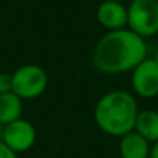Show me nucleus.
Listing matches in <instances>:
<instances>
[{"mask_svg": "<svg viewBox=\"0 0 158 158\" xmlns=\"http://www.w3.org/2000/svg\"><path fill=\"white\" fill-rule=\"evenodd\" d=\"M153 58H154V61H156V63L158 64V50H157V52H156V56H154V57H153Z\"/></svg>", "mask_w": 158, "mask_h": 158, "instance_id": "obj_14", "label": "nucleus"}, {"mask_svg": "<svg viewBox=\"0 0 158 158\" xmlns=\"http://www.w3.org/2000/svg\"><path fill=\"white\" fill-rule=\"evenodd\" d=\"M137 114L136 98L126 90L106 93L94 107V121L98 129L114 137H122L133 131Z\"/></svg>", "mask_w": 158, "mask_h": 158, "instance_id": "obj_2", "label": "nucleus"}, {"mask_svg": "<svg viewBox=\"0 0 158 158\" xmlns=\"http://www.w3.org/2000/svg\"><path fill=\"white\" fill-rule=\"evenodd\" d=\"M151 143H148L136 131L123 135L119 140V154L122 158H148Z\"/></svg>", "mask_w": 158, "mask_h": 158, "instance_id": "obj_8", "label": "nucleus"}, {"mask_svg": "<svg viewBox=\"0 0 158 158\" xmlns=\"http://www.w3.org/2000/svg\"><path fill=\"white\" fill-rule=\"evenodd\" d=\"M22 114V100L13 92L0 94V123L3 126L19 119Z\"/></svg>", "mask_w": 158, "mask_h": 158, "instance_id": "obj_10", "label": "nucleus"}, {"mask_svg": "<svg viewBox=\"0 0 158 158\" xmlns=\"http://www.w3.org/2000/svg\"><path fill=\"white\" fill-rule=\"evenodd\" d=\"M148 158H158V142L153 143V146L150 148V156H148Z\"/></svg>", "mask_w": 158, "mask_h": 158, "instance_id": "obj_13", "label": "nucleus"}, {"mask_svg": "<svg viewBox=\"0 0 158 158\" xmlns=\"http://www.w3.org/2000/svg\"><path fill=\"white\" fill-rule=\"evenodd\" d=\"M133 131L144 137L148 143L158 142V111L156 110L139 111L135 121Z\"/></svg>", "mask_w": 158, "mask_h": 158, "instance_id": "obj_9", "label": "nucleus"}, {"mask_svg": "<svg viewBox=\"0 0 158 158\" xmlns=\"http://www.w3.org/2000/svg\"><path fill=\"white\" fill-rule=\"evenodd\" d=\"M0 158H18V154L7 147L3 142H0Z\"/></svg>", "mask_w": 158, "mask_h": 158, "instance_id": "obj_12", "label": "nucleus"}, {"mask_svg": "<svg viewBox=\"0 0 158 158\" xmlns=\"http://www.w3.org/2000/svg\"><path fill=\"white\" fill-rule=\"evenodd\" d=\"M128 29L151 38L158 33V0H132L128 6Z\"/></svg>", "mask_w": 158, "mask_h": 158, "instance_id": "obj_4", "label": "nucleus"}, {"mask_svg": "<svg viewBox=\"0 0 158 158\" xmlns=\"http://www.w3.org/2000/svg\"><path fill=\"white\" fill-rule=\"evenodd\" d=\"M2 142L17 154L31 150L36 142V129L29 121L19 119L10 122L2 129Z\"/></svg>", "mask_w": 158, "mask_h": 158, "instance_id": "obj_5", "label": "nucleus"}, {"mask_svg": "<svg viewBox=\"0 0 158 158\" xmlns=\"http://www.w3.org/2000/svg\"><path fill=\"white\" fill-rule=\"evenodd\" d=\"M96 15L98 24L108 31H118L128 27V7H125L122 2L103 0L98 4Z\"/></svg>", "mask_w": 158, "mask_h": 158, "instance_id": "obj_7", "label": "nucleus"}, {"mask_svg": "<svg viewBox=\"0 0 158 158\" xmlns=\"http://www.w3.org/2000/svg\"><path fill=\"white\" fill-rule=\"evenodd\" d=\"M111 2H123V0H111Z\"/></svg>", "mask_w": 158, "mask_h": 158, "instance_id": "obj_16", "label": "nucleus"}, {"mask_svg": "<svg viewBox=\"0 0 158 158\" xmlns=\"http://www.w3.org/2000/svg\"><path fill=\"white\" fill-rule=\"evenodd\" d=\"M11 89H13L11 75L6 74V72H0V94L11 92Z\"/></svg>", "mask_w": 158, "mask_h": 158, "instance_id": "obj_11", "label": "nucleus"}, {"mask_svg": "<svg viewBox=\"0 0 158 158\" xmlns=\"http://www.w3.org/2000/svg\"><path fill=\"white\" fill-rule=\"evenodd\" d=\"M132 87L139 97L153 98L158 96V64L146 57L132 71Z\"/></svg>", "mask_w": 158, "mask_h": 158, "instance_id": "obj_6", "label": "nucleus"}, {"mask_svg": "<svg viewBox=\"0 0 158 158\" xmlns=\"http://www.w3.org/2000/svg\"><path fill=\"white\" fill-rule=\"evenodd\" d=\"M13 89L21 100H31L43 94L49 85V77L42 67L35 64H27L19 67L11 75Z\"/></svg>", "mask_w": 158, "mask_h": 158, "instance_id": "obj_3", "label": "nucleus"}, {"mask_svg": "<svg viewBox=\"0 0 158 158\" xmlns=\"http://www.w3.org/2000/svg\"><path fill=\"white\" fill-rule=\"evenodd\" d=\"M0 142H2V129H0Z\"/></svg>", "mask_w": 158, "mask_h": 158, "instance_id": "obj_15", "label": "nucleus"}, {"mask_svg": "<svg viewBox=\"0 0 158 158\" xmlns=\"http://www.w3.org/2000/svg\"><path fill=\"white\" fill-rule=\"evenodd\" d=\"M147 57V46L142 36L128 28L108 31L94 46L93 65L103 74L114 75L133 71Z\"/></svg>", "mask_w": 158, "mask_h": 158, "instance_id": "obj_1", "label": "nucleus"}]
</instances>
